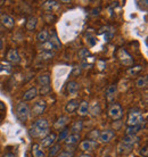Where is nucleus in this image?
<instances>
[{
    "label": "nucleus",
    "instance_id": "obj_1",
    "mask_svg": "<svg viewBox=\"0 0 148 157\" xmlns=\"http://www.w3.org/2000/svg\"><path fill=\"white\" fill-rule=\"evenodd\" d=\"M49 131V123L45 118H38L32 123L31 128L29 130L30 136L33 138H41L46 137Z\"/></svg>",
    "mask_w": 148,
    "mask_h": 157
},
{
    "label": "nucleus",
    "instance_id": "obj_2",
    "mask_svg": "<svg viewBox=\"0 0 148 157\" xmlns=\"http://www.w3.org/2000/svg\"><path fill=\"white\" fill-rule=\"evenodd\" d=\"M16 115H17V117H18L20 121H27V118L30 117V115H31V110H30V108L27 106V104H25L24 101L18 102L16 105Z\"/></svg>",
    "mask_w": 148,
    "mask_h": 157
},
{
    "label": "nucleus",
    "instance_id": "obj_3",
    "mask_svg": "<svg viewBox=\"0 0 148 157\" xmlns=\"http://www.w3.org/2000/svg\"><path fill=\"white\" fill-rule=\"evenodd\" d=\"M144 122V115L140 110H130L128 115V125L129 126H134V125H140Z\"/></svg>",
    "mask_w": 148,
    "mask_h": 157
},
{
    "label": "nucleus",
    "instance_id": "obj_4",
    "mask_svg": "<svg viewBox=\"0 0 148 157\" xmlns=\"http://www.w3.org/2000/svg\"><path fill=\"white\" fill-rule=\"evenodd\" d=\"M117 57L121 60V63L123 65H125V66H130V65L133 64V59L131 57V55L127 50H124V49H120V50L117 51Z\"/></svg>",
    "mask_w": 148,
    "mask_h": 157
},
{
    "label": "nucleus",
    "instance_id": "obj_5",
    "mask_svg": "<svg viewBox=\"0 0 148 157\" xmlns=\"http://www.w3.org/2000/svg\"><path fill=\"white\" fill-rule=\"evenodd\" d=\"M108 115L113 118V120H120V118L123 116V109H122V107L120 106V105L113 104L112 106L109 107Z\"/></svg>",
    "mask_w": 148,
    "mask_h": 157
},
{
    "label": "nucleus",
    "instance_id": "obj_6",
    "mask_svg": "<svg viewBox=\"0 0 148 157\" xmlns=\"http://www.w3.org/2000/svg\"><path fill=\"white\" fill-rule=\"evenodd\" d=\"M46 107H47L46 101H45V100H39V101H37L34 105H33L31 114L33 115V116H39V115H41L43 112H45Z\"/></svg>",
    "mask_w": 148,
    "mask_h": 157
},
{
    "label": "nucleus",
    "instance_id": "obj_7",
    "mask_svg": "<svg viewBox=\"0 0 148 157\" xmlns=\"http://www.w3.org/2000/svg\"><path fill=\"white\" fill-rule=\"evenodd\" d=\"M97 146H98L97 141L87 139V140H83V141L80 144V149H81L82 151H92V150L96 149Z\"/></svg>",
    "mask_w": 148,
    "mask_h": 157
},
{
    "label": "nucleus",
    "instance_id": "obj_8",
    "mask_svg": "<svg viewBox=\"0 0 148 157\" xmlns=\"http://www.w3.org/2000/svg\"><path fill=\"white\" fill-rule=\"evenodd\" d=\"M114 136H115L114 131H112V130H104V131H101L100 133H99L98 139H99V141L101 144H108L114 138Z\"/></svg>",
    "mask_w": 148,
    "mask_h": 157
},
{
    "label": "nucleus",
    "instance_id": "obj_9",
    "mask_svg": "<svg viewBox=\"0 0 148 157\" xmlns=\"http://www.w3.org/2000/svg\"><path fill=\"white\" fill-rule=\"evenodd\" d=\"M48 41L50 42L51 47L54 50H59L60 47H62V43H60V40L58 39V36L56 34V32H51L49 34V38H48Z\"/></svg>",
    "mask_w": 148,
    "mask_h": 157
},
{
    "label": "nucleus",
    "instance_id": "obj_10",
    "mask_svg": "<svg viewBox=\"0 0 148 157\" xmlns=\"http://www.w3.org/2000/svg\"><path fill=\"white\" fill-rule=\"evenodd\" d=\"M7 60L8 62H10L13 64H17L20 63L21 60V57H20V54H18V51L17 49H9L7 52Z\"/></svg>",
    "mask_w": 148,
    "mask_h": 157
},
{
    "label": "nucleus",
    "instance_id": "obj_11",
    "mask_svg": "<svg viewBox=\"0 0 148 157\" xmlns=\"http://www.w3.org/2000/svg\"><path fill=\"white\" fill-rule=\"evenodd\" d=\"M56 134L55 133H48L46 137L42 138V140H41V147H51V146L54 145L55 141H56Z\"/></svg>",
    "mask_w": 148,
    "mask_h": 157
},
{
    "label": "nucleus",
    "instance_id": "obj_12",
    "mask_svg": "<svg viewBox=\"0 0 148 157\" xmlns=\"http://www.w3.org/2000/svg\"><path fill=\"white\" fill-rule=\"evenodd\" d=\"M37 96H38V89L35 86H32V88H30L29 90H26L24 92L22 98H23L24 101H30L32 99H34Z\"/></svg>",
    "mask_w": 148,
    "mask_h": 157
},
{
    "label": "nucleus",
    "instance_id": "obj_13",
    "mask_svg": "<svg viewBox=\"0 0 148 157\" xmlns=\"http://www.w3.org/2000/svg\"><path fill=\"white\" fill-rule=\"evenodd\" d=\"M0 22H1V24H2L4 26H6L7 29H13L14 25H15L14 18H13L12 16L7 15V14H4V15L0 16Z\"/></svg>",
    "mask_w": 148,
    "mask_h": 157
},
{
    "label": "nucleus",
    "instance_id": "obj_14",
    "mask_svg": "<svg viewBox=\"0 0 148 157\" xmlns=\"http://www.w3.org/2000/svg\"><path fill=\"white\" fill-rule=\"evenodd\" d=\"M79 104H80V102H79L78 99H71L70 101L65 105V112H66V113H68V114H71V113H74L75 110L78 109Z\"/></svg>",
    "mask_w": 148,
    "mask_h": 157
},
{
    "label": "nucleus",
    "instance_id": "obj_15",
    "mask_svg": "<svg viewBox=\"0 0 148 157\" xmlns=\"http://www.w3.org/2000/svg\"><path fill=\"white\" fill-rule=\"evenodd\" d=\"M89 102L86 101V100H83L79 104V107H78V114L80 116H86V115L89 114Z\"/></svg>",
    "mask_w": 148,
    "mask_h": 157
},
{
    "label": "nucleus",
    "instance_id": "obj_16",
    "mask_svg": "<svg viewBox=\"0 0 148 157\" xmlns=\"http://www.w3.org/2000/svg\"><path fill=\"white\" fill-rule=\"evenodd\" d=\"M139 141V137L138 136H125L123 139H122V144L128 147H131V146L136 145L137 142Z\"/></svg>",
    "mask_w": 148,
    "mask_h": 157
},
{
    "label": "nucleus",
    "instance_id": "obj_17",
    "mask_svg": "<svg viewBox=\"0 0 148 157\" xmlns=\"http://www.w3.org/2000/svg\"><path fill=\"white\" fill-rule=\"evenodd\" d=\"M80 140V134L79 133H68L66 138H65V144L67 146H74L76 145Z\"/></svg>",
    "mask_w": 148,
    "mask_h": 157
},
{
    "label": "nucleus",
    "instance_id": "obj_18",
    "mask_svg": "<svg viewBox=\"0 0 148 157\" xmlns=\"http://www.w3.org/2000/svg\"><path fill=\"white\" fill-rule=\"evenodd\" d=\"M79 89H80V86H79L78 82H75V81H70V82L67 83V86H66L67 94H75L79 91Z\"/></svg>",
    "mask_w": 148,
    "mask_h": 157
},
{
    "label": "nucleus",
    "instance_id": "obj_19",
    "mask_svg": "<svg viewBox=\"0 0 148 157\" xmlns=\"http://www.w3.org/2000/svg\"><path fill=\"white\" fill-rule=\"evenodd\" d=\"M32 155H33V157H46V154L39 144H34L32 146Z\"/></svg>",
    "mask_w": 148,
    "mask_h": 157
},
{
    "label": "nucleus",
    "instance_id": "obj_20",
    "mask_svg": "<svg viewBox=\"0 0 148 157\" xmlns=\"http://www.w3.org/2000/svg\"><path fill=\"white\" fill-rule=\"evenodd\" d=\"M68 122H70V118L67 116H60L57 121L55 122L54 126L56 129H63V128H65L68 124Z\"/></svg>",
    "mask_w": 148,
    "mask_h": 157
},
{
    "label": "nucleus",
    "instance_id": "obj_21",
    "mask_svg": "<svg viewBox=\"0 0 148 157\" xmlns=\"http://www.w3.org/2000/svg\"><path fill=\"white\" fill-rule=\"evenodd\" d=\"M38 83L41 86H50V75L46 73V74H41L38 76Z\"/></svg>",
    "mask_w": 148,
    "mask_h": 157
},
{
    "label": "nucleus",
    "instance_id": "obj_22",
    "mask_svg": "<svg viewBox=\"0 0 148 157\" xmlns=\"http://www.w3.org/2000/svg\"><path fill=\"white\" fill-rule=\"evenodd\" d=\"M37 23H38V20L33 17V16H30L29 18H27V22H26V25H25V28H26L27 31H33L37 26Z\"/></svg>",
    "mask_w": 148,
    "mask_h": 157
},
{
    "label": "nucleus",
    "instance_id": "obj_23",
    "mask_svg": "<svg viewBox=\"0 0 148 157\" xmlns=\"http://www.w3.org/2000/svg\"><path fill=\"white\" fill-rule=\"evenodd\" d=\"M115 94H116V86H115V84H111V86H108L107 91H106L107 100H112V99L115 97Z\"/></svg>",
    "mask_w": 148,
    "mask_h": 157
},
{
    "label": "nucleus",
    "instance_id": "obj_24",
    "mask_svg": "<svg viewBox=\"0 0 148 157\" xmlns=\"http://www.w3.org/2000/svg\"><path fill=\"white\" fill-rule=\"evenodd\" d=\"M48 38H49V33H48V31L46 30V29H43L42 31H40L38 34H37V39L39 40L40 42H46L48 40Z\"/></svg>",
    "mask_w": 148,
    "mask_h": 157
},
{
    "label": "nucleus",
    "instance_id": "obj_25",
    "mask_svg": "<svg viewBox=\"0 0 148 157\" xmlns=\"http://www.w3.org/2000/svg\"><path fill=\"white\" fill-rule=\"evenodd\" d=\"M142 70V66L141 65H137V66H132V67H129V70L127 71V74L129 76H136L139 72Z\"/></svg>",
    "mask_w": 148,
    "mask_h": 157
},
{
    "label": "nucleus",
    "instance_id": "obj_26",
    "mask_svg": "<svg viewBox=\"0 0 148 157\" xmlns=\"http://www.w3.org/2000/svg\"><path fill=\"white\" fill-rule=\"evenodd\" d=\"M142 128V124L140 125H134V126H128L127 129V136H136L137 132H139Z\"/></svg>",
    "mask_w": 148,
    "mask_h": 157
},
{
    "label": "nucleus",
    "instance_id": "obj_27",
    "mask_svg": "<svg viewBox=\"0 0 148 157\" xmlns=\"http://www.w3.org/2000/svg\"><path fill=\"white\" fill-rule=\"evenodd\" d=\"M82 126H83L82 121L74 122L73 124H72V126H71V131H72V133H79L80 134V131L82 130Z\"/></svg>",
    "mask_w": 148,
    "mask_h": 157
},
{
    "label": "nucleus",
    "instance_id": "obj_28",
    "mask_svg": "<svg viewBox=\"0 0 148 157\" xmlns=\"http://www.w3.org/2000/svg\"><path fill=\"white\" fill-rule=\"evenodd\" d=\"M148 83V78L147 76H140L139 78H137L136 86L137 88H146Z\"/></svg>",
    "mask_w": 148,
    "mask_h": 157
},
{
    "label": "nucleus",
    "instance_id": "obj_29",
    "mask_svg": "<svg viewBox=\"0 0 148 157\" xmlns=\"http://www.w3.org/2000/svg\"><path fill=\"white\" fill-rule=\"evenodd\" d=\"M53 57H54L53 51H42L39 55V59H41V60H48V59H51Z\"/></svg>",
    "mask_w": 148,
    "mask_h": 157
},
{
    "label": "nucleus",
    "instance_id": "obj_30",
    "mask_svg": "<svg viewBox=\"0 0 148 157\" xmlns=\"http://www.w3.org/2000/svg\"><path fill=\"white\" fill-rule=\"evenodd\" d=\"M59 149H60V145L59 144H54V145L51 146L50 150H49V157L55 156L59 151Z\"/></svg>",
    "mask_w": 148,
    "mask_h": 157
},
{
    "label": "nucleus",
    "instance_id": "obj_31",
    "mask_svg": "<svg viewBox=\"0 0 148 157\" xmlns=\"http://www.w3.org/2000/svg\"><path fill=\"white\" fill-rule=\"evenodd\" d=\"M40 50H42V51H51V49H53V47H51V44L49 41H46V42H43L41 46L39 47Z\"/></svg>",
    "mask_w": 148,
    "mask_h": 157
},
{
    "label": "nucleus",
    "instance_id": "obj_32",
    "mask_svg": "<svg viewBox=\"0 0 148 157\" xmlns=\"http://www.w3.org/2000/svg\"><path fill=\"white\" fill-rule=\"evenodd\" d=\"M99 133H100V132H99L98 130H92V131L89 133V136H88V137H89L90 140H94V141H96V140H97V138L99 137Z\"/></svg>",
    "mask_w": 148,
    "mask_h": 157
},
{
    "label": "nucleus",
    "instance_id": "obj_33",
    "mask_svg": "<svg viewBox=\"0 0 148 157\" xmlns=\"http://www.w3.org/2000/svg\"><path fill=\"white\" fill-rule=\"evenodd\" d=\"M10 65L7 63H0V72H7V73H9L10 72Z\"/></svg>",
    "mask_w": 148,
    "mask_h": 157
},
{
    "label": "nucleus",
    "instance_id": "obj_34",
    "mask_svg": "<svg viewBox=\"0 0 148 157\" xmlns=\"http://www.w3.org/2000/svg\"><path fill=\"white\" fill-rule=\"evenodd\" d=\"M68 133H70V131H68V129H67V128L63 129L62 132H60V133H59V136H58V140H65V138L68 136Z\"/></svg>",
    "mask_w": 148,
    "mask_h": 157
},
{
    "label": "nucleus",
    "instance_id": "obj_35",
    "mask_svg": "<svg viewBox=\"0 0 148 157\" xmlns=\"http://www.w3.org/2000/svg\"><path fill=\"white\" fill-rule=\"evenodd\" d=\"M50 90H51L50 86H41V89H40L39 94H41V96H42V94H47L48 92H50Z\"/></svg>",
    "mask_w": 148,
    "mask_h": 157
},
{
    "label": "nucleus",
    "instance_id": "obj_36",
    "mask_svg": "<svg viewBox=\"0 0 148 157\" xmlns=\"http://www.w3.org/2000/svg\"><path fill=\"white\" fill-rule=\"evenodd\" d=\"M58 157H73V153H70V151H62L59 154Z\"/></svg>",
    "mask_w": 148,
    "mask_h": 157
},
{
    "label": "nucleus",
    "instance_id": "obj_37",
    "mask_svg": "<svg viewBox=\"0 0 148 157\" xmlns=\"http://www.w3.org/2000/svg\"><path fill=\"white\" fill-rule=\"evenodd\" d=\"M88 55H89V50L88 49H82L81 52H80V57L81 58H83L84 56H88Z\"/></svg>",
    "mask_w": 148,
    "mask_h": 157
},
{
    "label": "nucleus",
    "instance_id": "obj_38",
    "mask_svg": "<svg viewBox=\"0 0 148 157\" xmlns=\"http://www.w3.org/2000/svg\"><path fill=\"white\" fill-rule=\"evenodd\" d=\"M140 154L144 157H147V146H144V148H142V150L140 151Z\"/></svg>",
    "mask_w": 148,
    "mask_h": 157
},
{
    "label": "nucleus",
    "instance_id": "obj_39",
    "mask_svg": "<svg viewBox=\"0 0 148 157\" xmlns=\"http://www.w3.org/2000/svg\"><path fill=\"white\" fill-rule=\"evenodd\" d=\"M2 157H17L14 153H6L2 155Z\"/></svg>",
    "mask_w": 148,
    "mask_h": 157
},
{
    "label": "nucleus",
    "instance_id": "obj_40",
    "mask_svg": "<svg viewBox=\"0 0 148 157\" xmlns=\"http://www.w3.org/2000/svg\"><path fill=\"white\" fill-rule=\"evenodd\" d=\"M79 157H91L90 155H88V154H82V155H80Z\"/></svg>",
    "mask_w": 148,
    "mask_h": 157
}]
</instances>
